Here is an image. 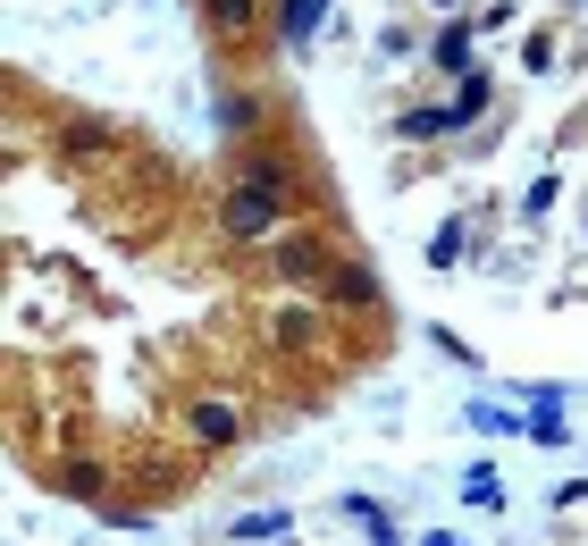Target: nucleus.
Listing matches in <instances>:
<instances>
[{"instance_id": "f257e3e1", "label": "nucleus", "mask_w": 588, "mask_h": 546, "mask_svg": "<svg viewBox=\"0 0 588 546\" xmlns=\"http://www.w3.org/2000/svg\"><path fill=\"white\" fill-rule=\"evenodd\" d=\"M320 76L429 278L588 302V0H337Z\"/></svg>"}]
</instances>
